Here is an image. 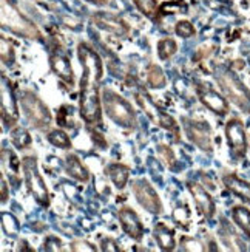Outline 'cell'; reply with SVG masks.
<instances>
[{"label": "cell", "instance_id": "28", "mask_svg": "<svg viewBox=\"0 0 250 252\" xmlns=\"http://www.w3.org/2000/svg\"><path fill=\"white\" fill-rule=\"evenodd\" d=\"M60 240L54 238V237H50L47 238V242L43 243V249L45 251H60Z\"/></svg>", "mask_w": 250, "mask_h": 252}, {"label": "cell", "instance_id": "15", "mask_svg": "<svg viewBox=\"0 0 250 252\" xmlns=\"http://www.w3.org/2000/svg\"><path fill=\"white\" fill-rule=\"evenodd\" d=\"M222 183L233 195L250 204V184L247 181L238 178L236 175H224Z\"/></svg>", "mask_w": 250, "mask_h": 252}, {"label": "cell", "instance_id": "6", "mask_svg": "<svg viewBox=\"0 0 250 252\" xmlns=\"http://www.w3.org/2000/svg\"><path fill=\"white\" fill-rule=\"evenodd\" d=\"M2 25L5 28H9L13 32H17V34H22L25 37L39 36L37 28L22 16L13 5L6 3V0H2Z\"/></svg>", "mask_w": 250, "mask_h": 252}, {"label": "cell", "instance_id": "11", "mask_svg": "<svg viewBox=\"0 0 250 252\" xmlns=\"http://www.w3.org/2000/svg\"><path fill=\"white\" fill-rule=\"evenodd\" d=\"M119 221L124 229V232L133 240H140L144 235V226L140 223L139 217L130 207H124L119 211Z\"/></svg>", "mask_w": 250, "mask_h": 252}, {"label": "cell", "instance_id": "27", "mask_svg": "<svg viewBox=\"0 0 250 252\" xmlns=\"http://www.w3.org/2000/svg\"><path fill=\"white\" fill-rule=\"evenodd\" d=\"M13 141H14V144L19 149H25L29 144V142H31V138L28 135V131L22 130V128H17L14 133H13Z\"/></svg>", "mask_w": 250, "mask_h": 252}, {"label": "cell", "instance_id": "24", "mask_svg": "<svg viewBox=\"0 0 250 252\" xmlns=\"http://www.w3.org/2000/svg\"><path fill=\"white\" fill-rule=\"evenodd\" d=\"M148 82L153 87H158V89L166 85V76L161 71L159 67H156V65H151L150 70H148Z\"/></svg>", "mask_w": 250, "mask_h": 252}, {"label": "cell", "instance_id": "16", "mask_svg": "<svg viewBox=\"0 0 250 252\" xmlns=\"http://www.w3.org/2000/svg\"><path fill=\"white\" fill-rule=\"evenodd\" d=\"M50 63H51L53 71L56 73L60 79L67 81L68 84H73L74 76H73L71 65H70L67 58L60 56V54H53V56L50 58Z\"/></svg>", "mask_w": 250, "mask_h": 252}, {"label": "cell", "instance_id": "19", "mask_svg": "<svg viewBox=\"0 0 250 252\" xmlns=\"http://www.w3.org/2000/svg\"><path fill=\"white\" fill-rule=\"evenodd\" d=\"M107 172L117 189L125 188L128 181V169L125 166H122V164H110V166L107 167Z\"/></svg>", "mask_w": 250, "mask_h": 252}, {"label": "cell", "instance_id": "18", "mask_svg": "<svg viewBox=\"0 0 250 252\" xmlns=\"http://www.w3.org/2000/svg\"><path fill=\"white\" fill-rule=\"evenodd\" d=\"M67 173L78 181H86L90 177L88 170L85 169V166L76 155H70L67 158Z\"/></svg>", "mask_w": 250, "mask_h": 252}, {"label": "cell", "instance_id": "29", "mask_svg": "<svg viewBox=\"0 0 250 252\" xmlns=\"http://www.w3.org/2000/svg\"><path fill=\"white\" fill-rule=\"evenodd\" d=\"M101 249H102V251H113V252H117V251H119L117 243L114 242V240H111V238L104 240V242H102V248H101Z\"/></svg>", "mask_w": 250, "mask_h": 252}, {"label": "cell", "instance_id": "3", "mask_svg": "<svg viewBox=\"0 0 250 252\" xmlns=\"http://www.w3.org/2000/svg\"><path fill=\"white\" fill-rule=\"evenodd\" d=\"M216 81H218L224 94L236 107H240L246 113H250V92L246 89V85L240 81V78L233 71L229 70L220 71L216 74Z\"/></svg>", "mask_w": 250, "mask_h": 252}, {"label": "cell", "instance_id": "13", "mask_svg": "<svg viewBox=\"0 0 250 252\" xmlns=\"http://www.w3.org/2000/svg\"><path fill=\"white\" fill-rule=\"evenodd\" d=\"M186 130L187 135L190 138V141L193 142L194 146H198L202 150H212V139H210V128L201 124V123H186Z\"/></svg>", "mask_w": 250, "mask_h": 252}, {"label": "cell", "instance_id": "22", "mask_svg": "<svg viewBox=\"0 0 250 252\" xmlns=\"http://www.w3.org/2000/svg\"><path fill=\"white\" fill-rule=\"evenodd\" d=\"M48 141L53 146L60 147V149H70L71 147V141L68 138V135L62 130H51L48 133Z\"/></svg>", "mask_w": 250, "mask_h": 252}, {"label": "cell", "instance_id": "30", "mask_svg": "<svg viewBox=\"0 0 250 252\" xmlns=\"http://www.w3.org/2000/svg\"><path fill=\"white\" fill-rule=\"evenodd\" d=\"M0 184H2V203H6V200H8V190H6V181H5L3 177H2V181H0Z\"/></svg>", "mask_w": 250, "mask_h": 252}, {"label": "cell", "instance_id": "9", "mask_svg": "<svg viewBox=\"0 0 250 252\" xmlns=\"http://www.w3.org/2000/svg\"><path fill=\"white\" fill-rule=\"evenodd\" d=\"M2 118L8 127L16 126L19 119L17 101L13 94V90L9 89L5 78H2Z\"/></svg>", "mask_w": 250, "mask_h": 252}, {"label": "cell", "instance_id": "8", "mask_svg": "<svg viewBox=\"0 0 250 252\" xmlns=\"http://www.w3.org/2000/svg\"><path fill=\"white\" fill-rule=\"evenodd\" d=\"M225 135H227V141H229L233 158L235 159L244 158L247 152V139H246V130L241 121L232 119V121L227 123Z\"/></svg>", "mask_w": 250, "mask_h": 252}, {"label": "cell", "instance_id": "1", "mask_svg": "<svg viewBox=\"0 0 250 252\" xmlns=\"http://www.w3.org/2000/svg\"><path fill=\"white\" fill-rule=\"evenodd\" d=\"M79 61L83 68L81 79V116L85 123L96 124L101 121V96H99V84L102 79V61L90 45L79 43L78 47Z\"/></svg>", "mask_w": 250, "mask_h": 252}, {"label": "cell", "instance_id": "20", "mask_svg": "<svg viewBox=\"0 0 250 252\" xmlns=\"http://www.w3.org/2000/svg\"><path fill=\"white\" fill-rule=\"evenodd\" d=\"M232 218L236 223V226L250 238V211L243 206H236L232 211Z\"/></svg>", "mask_w": 250, "mask_h": 252}, {"label": "cell", "instance_id": "4", "mask_svg": "<svg viewBox=\"0 0 250 252\" xmlns=\"http://www.w3.org/2000/svg\"><path fill=\"white\" fill-rule=\"evenodd\" d=\"M22 167H24L25 181L28 184V189L32 193V196H34V200L40 206L47 207L50 204V196H48L45 181H43V178L40 177V173L37 170L36 158H32V157L24 158V161H22Z\"/></svg>", "mask_w": 250, "mask_h": 252}, {"label": "cell", "instance_id": "5", "mask_svg": "<svg viewBox=\"0 0 250 252\" xmlns=\"http://www.w3.org/2000/svg\"><path fill=\"white\" fill-rule=\"evenodd\" d=\"M20 105L24 108L28 121L34 127L42 128L51 123V115L47 105L31 92H24L20 94Z\"/></svg>", "mask_w": 250, "mask_h": 252}, {"label": "cell", "instance_id": "7", "mask_svg": "<svg viewBox=\"0 0 250 252\" xmlns=\"http://www.w3.org/2000/svg\"><path fill=\"white\" fill-rule=\"evenodd\" d=\"M133 192L138 203L145 207V209L151 214H161L162 212V203L156 190L151 188L150 183L145 180H136L133 183Z\"/></svg>", "mask_w": 250, "mask_h": 252}, {"label": "cell", "instance_id": "12", "mask_svg": "<svg viewBox=\"0 0 250 252\" xmlns=\"http://www.w3.org/2000/svg\"><path fill=\"white\" fill-rule=\"evenodd\" d=\"M94 24L108 31V32H113L116 36H127L128 34V27L124 20H121L119 17L110 14V13H96L93 16Z\"/></svg>", "mask_w": 250, "mask_h": 252}, {"label": "cell", "instance_id": "26", "mask_svg": "<svg viewBox=\"0 0 250 252\" xmlns=\"http://www.w3.org/2000/svg\"><path fill=\"white\" fill-rule=\"evenodd\" d=\"M0 45H2V59L5 63H13L14 61V48L5 37L0 39Z\"/></svg>", "mask_w": 250, "mask_h": 252}, {"label": "cell", "instance_id": "21", "mask_svg": "<svg viewBox=\"0 0 250 252\" xmlns=\"http://www.w3.org/2000/svg\"><path fill=\"white\" fill-rule=\"evenodd\" d=\"M176 50H178V45H176V42L173 39L166 37V39L159 40V43H158V56L162 61L171 58L173 54L176 53Z\"/></svg>", "mask_w": 250, "mask_h": 252}, {"label": "cell", "instance_id": "14", "mask_svg": "<svg viewBox=\"0 0 250 252\" xmlns=\"http://www.w3.org/2000/svg\"><path fill=\"white\" fill-rule=\"evenodd\" d=\"M187 188H189L190 193L193 195V198H194V201H196L201 212L207 218H212L215 214V201L210 196V193L198 183H189Z\"/></svg>", "mask_w": 250, "mask_h": 252}, {"label": "cell", "instance_id": "31", "mask_svg": "<svg viewBox=\"0 0 250 252\" xmlns=\"http://www.w3.org/2000/svg\"><path fill=\"white\" fill-rule=\"evenodd\" d=\"M86 2H91V3H97V5H101V3H104V0H86Z\"/></svg>", "mask_w": 250, "mask_h": 252}, {"label": "cell", "instance_id": "2", "mask_svg": "<svg viewBox=\"0 0 250 252\" xmlns=\"http://www.w3.org/2000/svg\"><path fill=\"white\" fill-rule=\"evenodd\" d=\"M102 104L107 115L110 116L113 121L125 128H133L136 126V115L133 112L132 105H130L122 96L111 90L102 92Z\"/></svg>", "mask_w": 250, "mask_h": 252}, {"label": "cell", "instance_id": "23", "mask_svg": "<svg viewBox=\"0 0 250 252\" xmlns=\"http://www.w3.org/2000/svg\"><path fill=\"white\" fill-rule=\"evenodd\" d=\"M2 224H3V231L6 232V235L14 237L19 232V223H17L14 215L3 212L2 214Z\"/></svg>", "mask_w": 250, "mask_h": 252}, {"label": "cell", "instance_id": "17", "mask_svg": "<svg viewBox=\"0 0 250 252\" xmlns=\"http://www.w3.org/2000/svg\"><path fill=\"white\" fill-rule=\"evenodd\" d=\"M153 235L162 251L175 249V235H173L171 229L168 226H166L164 223H156V226L153 229Z\"/></svg>", "mask_w": 250, "mask_h": 252}, {"label": "cell", "instance_id": "10", "mask_svg": "<svg viewBox=\"0 0 250 252\" xmlns=\"http://www.w3.org/2000/svg\"><path fill=\"white\" fill-rule=\"evenodd\" d=\"M198 97L201 99V102L212 110L213 113L216 115H225L229 112V105H227V101L221 94H218L215 90L209 89V87H204V85H199L198 87Z\"/></svg>", "mask_w": 250, "mask_h": 252}, {"label": "cell", "instance_id": "25", "mask_svg": "<svg viewBox=\"0 0 250 252\" xmlns=\"http://www.w3.org/2000/svg\"><path fill=\"white\" fill-rule=\"evenodd\" d=\"M175 32L184 39H189V37L194 36V28L189 20H181L175 27Z\"/></svg>", "mask_w": 250, "mask_h": 252}]
</instances>
